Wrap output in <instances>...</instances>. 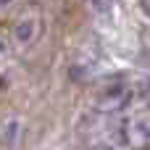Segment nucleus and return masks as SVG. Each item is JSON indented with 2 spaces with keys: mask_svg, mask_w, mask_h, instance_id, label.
Returning a JSON list of instances; mask_svg holds the SVG:
<instances>
[{
  "mask_svg": "<svg viewBox=\"0 0 150 150\" xmlns=\"http://www.w3.org/2000/svg\"><path fill=\"white\" fill-rule=\"evenodd\" d=\"M142 8H145V11H148V13H150V3H142Z\"/></svg>",
  "mask_w": 150,
  "mask_h": 150,
  "instance_id": "f257e3e1",
  "label": "nucleus"
}]
</instances>
